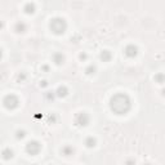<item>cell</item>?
<instances>
[{
  "mask_svg": "<svg viewBox=\"0 0 165 165\" xmlns=\"http://www.w3.org/2000/svg\"><path fill=\"white\" fill-rule=\"evenodd\" d=\"M49 165H52V164H49Z\"/></svg>",
  "mask_w": 165,
  "mask_h": 165,
  "instance_id": "27",
  "label": "cell"
},
{
  "mask_svg": "<svg viewBox=\"0 0 165 165\" xmlns=\"http://www.w3.org/2000/svg\"><path fill=\"white\" fill-rule=\"evenodd\" d=\"M14 31L18 32V34H23V32L27 31V25H26L25 22H22V21H18L14 25Z\"/></svg>",
  "mask_w": 165,
  "mask_h": 165,
  "instance_id": "7",
  "label": "cell"
},
{
  "mask_svg": "<svg viewBox=\"0 0 165 165\" xmlns=\"http://www.w3.org/2000/svg\"><path fill=\"white\" fill-rule=\"evenodd\" d=\"M41 71L48 72V71H49V66H48V65H43V66H41Z\"/></svg>",
  "mask_w": 165,
  "mask_h": 165,
  "instance_id": "23",
  "label": "cell"
},
{
  "mask_svg": "<svg viewBox=\"0 0 165 165\" xmlns=\"http://www.w3.org/2000/svg\"><path fill=\"white\" fill-rule=\"evenodd\" d=\"M90 121V116L86 112H77L75 115V124L77 126H86Z\"/></svg>",
  "mask_w": 165,
  "mask_h": 165,
  "instance_id": "4",
  "label": "cell"
},
{
  "mask_svg": "<svg viewBox=\"0 0 165 165\" xmlns=\"http://www.w3.org/2000/svg\"><path fill=\"white\" fill-rule=\"evenodd\" d=\"M56 97H57L56 92H47V93H45V98H47L48 101H54Z\"/></svg>",
  "mask_w": 165,
  "mask_h": 165,
  "instance_id": "18",
  "label": "cell"
},
{
  "mask_svg": "<svg viewBox=\"0 0 165 165\" xmlns=\"http://www.w3.org/2000/svg\"><path fill=\"white\" fill-rule=\"evenodd\" d=\"M135 164V161L133 160V159H128L126 161H125V165H134Z\"/></svg>",
  "mask_w": 165,
  "mask_h": 165,
  "instance_id": "22",
  "label": "cell"
},
{
  "mask_svg": "<svg viewBox=\"0 0 165 165\" xmlns=\"http://www.w3.org/2000/svg\"><path fill=\"white\" fill-rule=\"evenodd\" d=\"M49 27L56 35H62V34H65V31L67 30V22L65 18H62V17H54V18L50 20Z\"/></svg>",
  "mask_w": 165,
  "mask_h": 165,
  "instance_id": "2",
  "label": "cell"
},
{
  "mask_svg": "<svg viewBox=\"0 0 165 165\" xmlns=\"http://www.w3.org/2000/svg\"><path fill=\"white\" fill-rule=\"evenodd\" d=\"M61 152H62V155H65V156H71V155H74L75 150H74L72 146L65 144V146H62V149H61Z\"/></svg>",
  "mask_w": 165,
  "mask_h": 165,
  "instance_id": "9",
  "label": "cell"
},
{
  "mask_svg": "<svg viewBox=\"0 0 165 165\" xmlns=\"http://www.w3.org/2000/svg\"><path fill=\"white\" fill-rule=\"evenodd\" d=\"M95 143H97V141H95V138L93 135H88L84 141V144L88 147V149H93V147L95 146Z\"/></svg>",
  "mask_w": 165,
  "mask_h": 165,
  "instance_id": "11",
  "label": "cell"
},
{
  "mask_svg": "<svg viewBox=\"0 0 165 165\" xmlns=\"http://www.w3.org/2000/svg\"><path fill=\"white\" fill-rule=\"evenodd\" d=\"M57 119H58V117H57V115H56V114H52V115L49 116V121H50L52 124H54L56 121H57Z\"/></svg>",
  "mask_w": 165,
  "mask_h": 165,
  "instance_id": "20",
  "label": "cell"
},
{
  "mask_svg": "<svg viewBox=\"0 0 165 165\" xmlns=\"http://www.w3.org/2000/svg\"><path fill=\"white\" fill-rule=\"evenodd\" d=\"M143 165H151V164H149V163H147V164H143Z\"/></svg>",
  "mask_w": 165,
  "mask_h": 165,
  "instance_id": "26",
  "label": "cell"
},
{
  "mask_svg": "<svg viewBox=\"0 0 165 165\" xmlns=\"http://www.w3.org/2000/svg\"><path fill=\"white\" fill-rule=\"evenodd\" d=\"M154 80H155L156 83H159V84H164V83H165V74H163V72L155 74V75H154Z\"/></svg>",
  "mask_w": 165,
  "mask_h": 165,
  "instance_id": "15",
  "label": "cell"
},
{
  "mask_svg": "<svg viewBox=\"0 0 165 165\" xmlns=\"http://www.w3.org/2000/svg\"><path fill=\"white\" fill-rule=\"evenodd\" d=\"M124 54H125L128 58H134V57L138 54V47L134 45V44H128V45L124 48Z\"/></svg>",
  "mask_w": 165,
  "mask_h": 165,
  "instance_id": "6",
  "label": "cell"
},
{
  "mask_svg": "<svg viewBox=\"0 0 165 165\" xmlns=\"http://www.w3.org/2000/svg\"><path fill=\"white\" fill-rule=\"evenodd\" d=\"M26 137V130H21V129H18V130H17V132H16V138H17V140H23V138Z\"/></svg>",
  "mask_w": 165,
  "mask_h": 165,
  "instance_id": "16",
  "label": "cell"
},
{
  "mask_svg": "<svg viewBox=\"0 0 165 165\" xmlns=\"http://www.w3.org/2000/svg\"><path fill=\"white\" fill-rule=\"evenodd\" d=\"M23 11L27 14H32L34 12H35V4L34 3H26L25 7H23Z\"/></svg>",
  "mask_w": 165,
  "mask_h": 165,
  "instance_id": "14",
  "label": "cell"
},
{
  "mask_svg": "<svg viewBox=\"0 0 165 165\" xmlns=\"http://www.w3.org/2000/svg\"><path fill=\"white\" fill-rule=\"evenodd\" d=\"M163 95H165V89H163Z\"/></svg>",
  "mask_w": 165,
  "mask_h": 165,
  "instance_id": "25",
  "label": "cell"
},
{
  "mask_svg": "<svg viewBox=\"0 0 165 165\" xmlns=\"http://www.w3.org/2000/svg\"><path fill=\"white\" fill-rule=\"evenodd\" d=\"M95 71H97V67H95L94 65H89L88 67L85 68V72H86V75H92V74H94Z\"/></svg>",
  "mask_w": 165,
  "mask_h": 165,
  "instance_id": "17",
  "label": "cell"
},
{
  "mask_svg": "<svg viewBox=\"0 0 165 165\" xmlns=\"http://www.w3.org/2000/svg\"><path fill=\"white\" fill-rule=\"evenodd\" d=\"M41 151V144L38 141H30L26 143V152L29 155H38Z\"/></svg>",
  "mask_w": 165,
  "mask_h": 165,
  "instance_id": "5",
  "label": "cell"
},
{
  "mask_svg": "<svg viewBox=\"0 0 165 165\" xmlns=\"http://www.w3.org/2000/svg\"><path fill=\"white\" fill-rule=\"evenodd\" d=\"M2 155H3L4 160H11L13 158V151L9 149V147H5V149L3 150V152H2Z\"/></svg>",
  "mask_w": 165,
  "mask_h": 165,
  "instance_id": "13",
  "label": "cell"
},
{
  "mask_svg": "<svg viewBox=\"0 0 165 165\" xmlns=\"http://www.w3.org/2000/svg\"><path fill=\"white\" fill-rule=\"evenodd\" d=\"M112 58V54L110 50H102L101 54H99V59L103 61V62H108V61H111Z\"/></svg>",
  "mask_w": 165,
  "mask_h": 165,
  "instance_id": "12",
  "label": "cell"
},
{
  "mask_svg": "<svg viewBox=\"0 0 165 165\" xmlns=\"http://www.w3.org/2000/svg\"><path fill=\"white\" fill-rule=\"evenodd\" d=\"M3 105L8 110H14L20 105V98L17 97L16 94H7L3 98Z\"/></svg>",
  "mask_w": 165,
  "mask_h": 165,
  "instance_id": "3",
  "label": "cell"
},
{
  "mask_svg": "<svg viewBox=\"0 0 165 165\" xmlns=\"http://www.w3.org/2000/svg\"><path fill=\"white\" fill-rule=\"evenodd\" d=\"M52 59H53V62L58 66H61L63 62H65V56L62 53H59V52H57V53H54L53 56H52Z\"/></svg>",
  "mask_w": 165,
  "mask_h": 165,
  "instance_id": "8",
  "label": "cell"
},
{
  "mask_svg": "<svg viewBox=\"0 0 165 165\" xmlns=\"http://www.w3.org/2000/svg\"><path fill=\"white\" fill-rule=\"evenodd\" d=\"M26 79H27V75H26V72H20L18 75H17V81H18V83H22Z\"/></svg>",
  "mask_w": 165,
  "mask_h": 165,
  "instance_id": "19",
  "label": "cell"
},
{
  "mask_svg": "<svg viewBox=\"0 0 165 165\" xmlns=\"http://www.w3.org/2000/svg\"><path fill=\"white\" fill-rule=\"evenodd\" d=\"M110 108L116 115H125L132 108V99L125 93H116L110 99Z\"/></svg>",
  "mask_w": 165,
  "mask_h": 165,
  "instance_id": "1",
  "label": "cell"
},
{
  "mask_svg": "<svg viewBox=\"0 0 165 165\" xmlns=\"http://www.w3.org/2000/svg\"><path fill=\"white\" fill-rule=\"evenodd\" d=\"M48 85V83L45 81V80H43V81H40V86H47Z\"/></svg>",
  "mask_w": 165,
  "mask_h": 165,
  "instance_id": "24",
  "label": "cell"
},
{
  "mask_svg": "<svg viewBox=\"0 0 165 165\" xmlns=\"http://www.w3.org/2000/svg\"><path fill=\"white\" fill-rule=\"evenodd\" d=\"M79 58H80L81 61H86V59H88V54H86L85 52H83V53L79 54Z\"/></svg>",
  "mask_w": 165,
  "mask_h": 165,
  "instance_id": "21",
  "label": "cell"
},
{
  "mask_svg": "<svg viewBox=\"0 0 165 165\" xmlns=\"http://www.w3.org/2000/svg\"><path fill=\"white\" fill-rule=\"evenodd\" d=\"M56 94H57V97H61V98L66 97V95L68 94L67 86H65V85H59L58 88H57V90H56Z\"/></svg>",
  "mask_w": 165,
  "mask_h": 165,
  "instance_id": "10",
  "label": "cell"
}]
</instances>
